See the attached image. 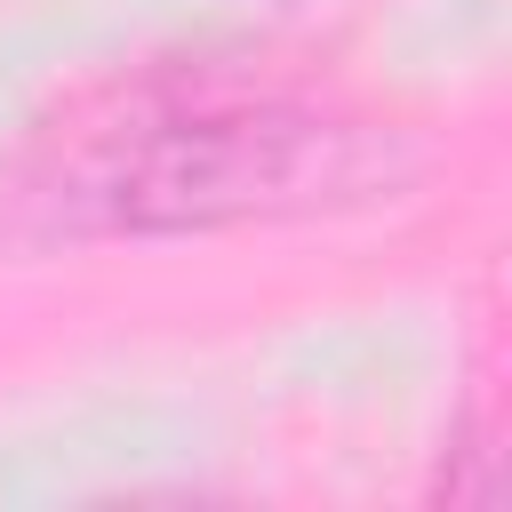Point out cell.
<instances>
[{"mask_svg":"<svg viewBox=\"0 0 512 512\" xmlns=\"http://www.w3.org/2000/svg\"><path fill=\"white\" fill-rule=\"evenodd\" d=\"M424 144L392 120L296 104V96H168L104 120L56 176V208L80 232H232L288 216H344L408 192Z\"/></svg>","mask_w":512,"mask_h":512,"instance_id":"obj_1","label":"cell"}]
</instances>
